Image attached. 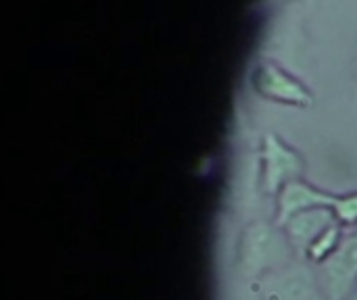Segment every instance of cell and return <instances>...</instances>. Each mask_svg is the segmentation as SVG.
<instances>
[{"instance_id":"9c48e42d","label":"cell","mask_w":357,"mask_h":300,"mask_svg":"<svg viewBox=\"0 0 357 300\" xmlns=\"http://www.w3.org/2000/svg\"><path fill=\"white\" fill-rule=\"evenodd\" d=\"M349 300H357V288L354 290V294H351V299H349Z\"/></svg>"},{"instance_id":"5b68a950","label":"cell","mask_w":357,"mask_h":300,"mask_svg":"<svg viewBox=\"0 0 357 300\" xmlns=\"http://www.w3.org/2000/svg\"><path fill=\"white\" fill-rule=\"evenodd\" d=\"M253 88L274 102L282 104H295V106H310L312 104V92L295 79L291 73L280 69L278 65L266 63L259 65L253 73Z\"/></svg>"},{"instance_id":"6da1fadb","label":"cell","mask_w":357,"mask_h":300,"mask_svg":"<svg viewBox=\"0 0 357 300\" xmlns=\"http://www.w3.org/2000/svg\"><path fill=\"white\" fill-rule=\"evenodd\" d=\"M320 288L328 300H349L357 288V232L345 236L335 255L320 265Z\"/></svg>"},{"instance_id":"7a4b0ae2","label":"cell","mask_w":357,"mask_h":300,"mask_svg":"<svg viewBox=\"0 0 357 300\" xmlns=\"http://www.w3.org/2000/svg\"><path fill=\"white\" fill-rule=\"evenodd\" d=\"M291 242L287 236H280L274 228L257 223L247 230L245 242L241 248L243 267L249 274L266 271L268 267H276L287 261V251H291Z\"/></svg>"},{"instance_id":"3957f363","label":"cell","mask_w":357,"mask_h":300,"mask_svg":"<svg viewBox=\"0 0 357 300\" xmlns=\"http://www.w3.org/2000/svg\"><path fill=\"white\" fill-rule=\"evenodd\" d=\"M343 203H345V194H331V192L314 188L312 184L297 180V182L287 184L282 188V192L278 194V207H276L274 221L278 228H282L291 217H295L297 213L310 211V209H326L337 219L343 209Z\"/></svg>"},{"instance_id":"277c9868","label":"cell","mask_w":357,"mask_h":300,"mask_svg":"<svg viewBox=\"0 0 357 300\" xmlns=\"http://www.w3.org/2000/svg\"><path fill=\"white\" fill-rule=\"evenodd\" d=\"M261 157H264V190L268 194L278 196L287 184L297 182L303 173V159L274 134H268L264 138Z\"/></svg>"},{"instance_id":"52a82bcc","label":"cell","mask_w":357,"mask_h":300,"mask_svg":"<svg viewBox=\"0 0 357 300\" xmlns=\"http://www.w3.org/2000/svg\"><path fill=\"white\" fill-rule=\"evenodd\" d=\"M274 300H328L324 297L322 288L314 284V280L305 274L289 276L282 284L276 286L272 292Z\"/></svg>"},{"instance_id":"8992f818","label":"cell","mask_w":357,"mask_h":300,"mask_svg":"<svg viewBox=\"0 0 357 300\" xmlns=\"http://www.w3.org/2000/svg\"><path fill=\"white\" fill-rule=\"evenodd\" d=\"M335 221L337 219H335V215L331 211H326V209H310V211H303V213H297L295 217H291L280 230L284 232V236L289 238V242H291V246L295 251L305 253L312 246V242L328 226H333Z\"/></svg>"},{"instance_id":"ba28073f","label":"cell","mask_w":357,"mask_h":300,"mask_svg":"<svg viewBox=\"0 0 357 300\" xmlns=\"http://www.w3.org/2000/svg\"><path fill=\"white\" fill-rule=\"evenodd\" d=\"M343 238H345V234H343V226L341 223H333V226H328L314 242H312V246L305 251V257L312 261V263H316V265H322L324 261H328L333 255H335V251L341 246V242H343Z\"/></svg>"}]
</instances>
